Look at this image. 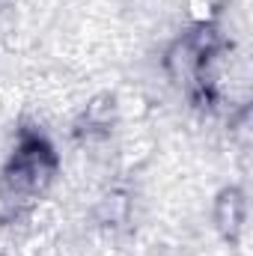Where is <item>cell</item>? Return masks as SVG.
Instances as JSON below:
<instances>
[{"instance_id":"cell-1","label":"cell","mask_w":253,"mask_h":256,"mask_svg":"<svg viewBox=\"0 0 253 256\" xmlns=\"http://www.w3.org/2000/svg\"><path fill=\"white\" fill-rule=\"evenodd\" d=\"M244 220V200L238 191H226L218 202V224L226 236H236Z\"/></svg>"}]
</instances>
